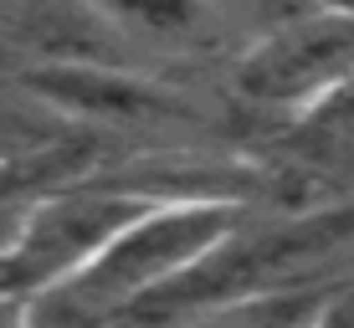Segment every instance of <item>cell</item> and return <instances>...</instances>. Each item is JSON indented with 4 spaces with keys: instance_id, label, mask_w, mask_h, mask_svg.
I'll list each match as a JSON object with an SVG mask.
<instances>
[{
    "instance_id": "cell-1",
    "label": "cell",
    "mask_w": 354,
    "mask_h": 328,
    "mask_svg": "<svg viewBox=\"0 0 354 328\" xmlns=\"http://www.w3.org/2000/svg\"><path fill=\"white\" fill-rule=\"evenodd\" d=\"M241 231V200L231 195H160L133 221H124L77 272L52 282L26 308V323H97L144 318L180 277Z\"/></svg>"
},
{
    "instance_id": "cell-3",
    "label": "cell",
    "mask_w": 354,
    "mask_h": 328,
    "mask_svg": "<svg viewBox=\"0 0 354 328\" xmlns=\"http://www.w3.org/2000/svg\"><path fill=\"white\" fill-rule=\"evenodd\" d=\"M154 200H160L154 190H139L129 180H88V175H72L57 190H46L26 211L21 231L6 241L26 298L36 302L52 282L77 272L118 226L133 221Z\"/></svg>"
},
{
    "instance_id": "cell-7",
    "label": "cell",
    "mask_w": 354,
    "mask_h": 328,
    "mask_svg": "<svg viewBox=\"0 0 354 328\" xmlns=\"http://www.w3.org/2000/svg\"><path fill=\"white\" fill-rule=\"evenodd\" d=\"M319 323H354V277L349 282H328Z\"/></svg>"
},
{
    "instance_id": "cell-5",
    "label": "cell",
    "mask_w": 354,
    "mask_h": 328,
    "mask_svg": "<svg viewBox=\"0 0 354 328\" xmlns=\"http://www.w3.org/2000/svg\"><path fill=\"white\" fill-rule=\"evenodd\" d=\"M113 36L149 46L154 57H205L221 52L231 21L216 0H88Z\"/></svg>"
},
{
    "instance_id": "cell-6",
    "label": "cell",
    "mask_w": 354,
    "mask_h": 328,
    "mask_svg": "<svg viewBox=\"0 0 354 328\" xmlns=\"http://www.w3.org/2000/svg\"><path fill=\"white\" fill-rule=\"evenodd\" d=\"M67 144V118H46V124H31L21 108H6L0 103V164H16V160H31V154H46Z\"/></svg>"
},
{
    "instance_id": "cell-8",
    "label": "cell",
    "mask_w": 354,
    "mask_h": 328,
    "mask_svg": "<svg viewBox=\"0 0 354 328\" xmlns=\"http://www.w3.org/2000/svg\"><path fill=\"white\" fill-rule=\"evenodd\" d=\"M298 6H354V0H298Z\"/></svg>"
},
{
    "instance_id": "cell-2",
    "label": "cell",
    "mask_w": 354,
    "mask_h": 328,
    "mask_svg": "<svg viewBox=\"0 0 354 328\" xmlns=\"http://www.w3.org/2000/svg\"><path fill=\"white\" fill-rule=\"evenodd\" d=\"M231 82L262 118H324L354 93V6H298L241 46Z\"/></svg>"
},
{
    "instance_id": "cell-4",
    "label": "cell",
    "mask_w": 354,
    "mask_h": 328,
    "mask_svg": "<svg viewBox=\"0 0 354 328\" xmlns=\"http://www.w3.org/2000/svg\"><path fill=\"white\" fill-rule=\"evenodd\" d=\"M21 93L41 98L72 128H118V133H160L185 118L180 98L154 77L88 62V57H52L21 77Z\"/></svg>"
}]
</instances>
